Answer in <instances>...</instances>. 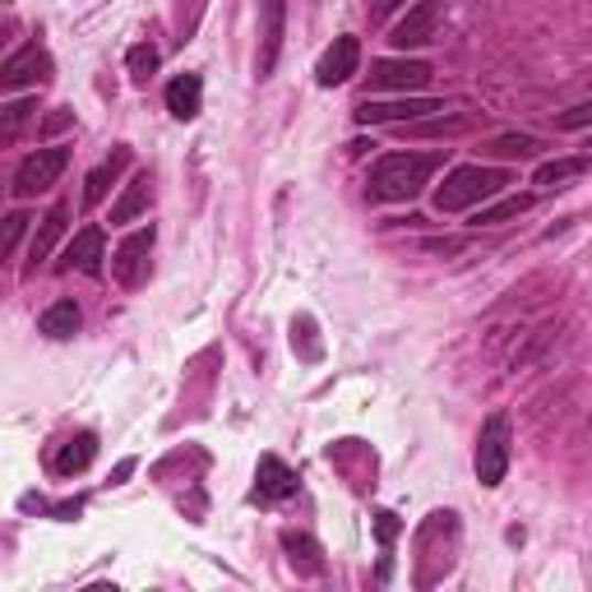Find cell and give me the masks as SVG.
<instances>
[{"mask_svg":"<svg viewBox=\"0 0 592 592\" xmlns=\"http://www.w3.org/2000/svg\"><path fill=\"white\" fill-rule=\"evenodd\" d=\"M556 126H560V130H592V103H583V107H574V111H564Z\"/></svg>","mask_w":592,"mask_h":592,"instance_id":"obj_27","label":"cell"},{"mask_svg":"<svg viewBox=\"0 0 592 592\" xmlns=\"http://www.w3.org/2000/svg\"><path fill=\"white\" fill-rule=\"evenodd\" d=\"M29 111H33V103H10V107H6V126H0V134L14 139V134H19V126L29 121Z\"/></svg>","mask_w":592,"mask_h":592,"instance_id":"obj_26","label":"cell"},{"mask_svg":"<svg viewBox=\"0 0 592 592\" xmlns=\"http://www.w3.org/2000/svg\"><path fill=\"white\" fill-rule=\"evenodd\" d=\"M431 79L426 61H375L370 65V88H394V93H417Z\"/></svg>","mask_w":592,"mask_h":592,"instance_id":"obj_11","label":"cell"},{"mask_svg":"<svg viewBox=\"0 0 592 592\" xmlns=\"http://www.w3.org/2000/svg\"><path fill=\"white\" fill-rule=\"evenodd\" d=\"M357 65H362V42L352 37V33H343V37H334V46L320 56V65H315V79H320V88H338V84H347L352 75H357Z\"/></svg>","mask_w":592,"mask_h":592,"instance_id":"obj_10","label":"cell"},{"mask_svg":"<svg viewBox=\"0 0 592 592\" xmlns=\"http://www.w3.org/2000/svg\"><path fill=\"white\" fill-rule=\"evenodd\" d=\"M583 172H588V158H556V162H541L532 181L547 185V191H556V185L574 181V176H583Z\"/></svg>","mask_w":592,"mask_h":592,"instance_id":"obj_20","label":"cell"},{"mask_svg":"<svg viewBox=\"0 0 592 592\" xmlns=\"http://www.w3.org/2000/svg\"><path fill=\"white\" fill-rule=\"evenodd\" d=\"M398 6H408V0H370V19H389Z\"/></svg>","mask_w":592,"mask_h":592,"instance_id":"obj_30","label":"cell"},{"mask_svg":"<svg viewBox=\"0 0 592 592\" xmlns=\"http://www.w3.org/2000/svg\"><path fill=\"white\" fill-rule=\"evenodd\" d=\"M65 218H69V208L65 204H56L52 213L42 218V227H37V236H33V246H29V259H33V269L42 265L46 255H52V246H56V236L65 232Z\"/></svg>","mask_w":592,"mask_h":592,"instance_id":"obj_19","label":"cell"},{"mask_svg":"<svg viewBox=\"0 0 592 592\" xmlns=\"http://www.w3.org/2000/svg\"><path fill=\"white\" fill-rule=\"evenodd\" d=\"M46 79H52V56H46L37 42L19 46V52H14L6 65H0V88H6V93L33 88V84H46Z\"/></svg>","mask_w":592,"mask_h":592,"instance_id":"obj_7","label":"cell"},{"mask_svg":"<svg viewBox=\"0 0 592 592\" xmlns=\"http://www.w3.org/2000/svg\"><path fill=\"white\" fill-rule=\"evenodd\" d=\"M431 111H444L440 98H398V103H362L357 107V121L362 126H408V121H421Z\"/></svg>","mask_w":592,"mask_h":592,"instance_id":"obj_6","label":"cell"},{"mask_svg":"<svg viewBox=\"0 0 592 592\" xmlns=\"http://www.w3.org/2000/svg\"><path fill=\"white\" fill-rule=\"evenodd\" d=\"M144 208H149V172H134V181L126 185V195L111 204V223H134Z\"/></svg>","mask_w":592,"mask_h":592,"instance_id":"obj_18","label":"cell"},{"mask_svg":"<svg viewBox=\"0 0 592 592\" xmlns=\"http://www.w3.org/2000/svg\"><path fill=\"white\" fill-rule=\"evenodd\" d=\"M65 162H69V153H65L61 144L29 153V158L19 162V172H14V195H19V200H33V195H42V191H52V185L61 181V172H65Z\"/></svg>","mask_w":592,"mask_h":592,"instance_id":"obj_4","label":"cell"},{"mask_svg":"<svg viewBox=\"0 0 592 592\" xmlns=\"http://www.w3.org/2000/svg\"><path fill=\"white\" fill-rule=\"evenodd\" d=\"M509 440H514V431H509V417L505 412H491L486 421H482V435H477V482L482 486H500L505 482V472H509Z\"/></svg>","mask_w":592,"mask_h":592,"instance_id":"obj_3","label":"cell"},{"mask_svg":"<svg viewBox=\"0 0 592 592\" xmlns=\"http://www.w3.org/2000/svg\"><path fill=\"white\" fill-rule=\"evenodd\" d=\"M435 29H440V6H435V0H417V6L394 23L389 42L398 46V52H412V46H426V42H431Z\"/></svg>","mask_w":592,"mask_h":592,"instance_id":"obj_9","label":"cell"},{"mask_svg":"<svg viewBox=\"0 0 592 592\" xmlns=\"http://www.w3.org/2000/svg\"><path fill=\"white\" fill-rule=\"evenodd\" d=\"M126 65H130V75H134V84H149V79L158 75V46H149V42H139V46H130V56H126Z\"/></svg>","mask_w":592,"mask_h":592,"instance_id":"obj_24","label":"cell"},{"mask_svg":"<svg viewBox=\"0 0 592 592\" xmlns=\"http://www.w3.org/2000/svg\"><path fill=\"white\" fill-rule=\"evenodd\" d=\"M532 208V195H509V200H500V204H486V208H477V227H495V223H509V218H518V213H528Z\"/></svg>","mask_w":592,"mask_h":592,"instance_id":"obj_22","label":"cell"},{"mask_svg":"<svg viewBox=\"0 0 592 592\" xmlns=\"http://www.w3.org/2000/svg\"><path fill=\"white\" fill-rule=\"evenodd\" d=\"M505 185H509V172H500V168H482V162H472V168H454L444 176L440 191H435V208L440 213L477 208V204L500 195Z\"/></svg>","mask_w":592,"mask_h":592,"instance_id":"obj_2","label":"cell"},{"mask_svg":"<svg viewBox=\"0 0 592 592\" xmlns=\"http://www.w3.org/2000/svg\"><path fill=\"white\" fill-rule=\"evenodd\" d=\"M37 329L46 338H75L79 334V305L75 301H56V305H46Z\"/></svg>","mask_w":592,"mask_h":592,"instance_id":"obj_17","label":"cell"},{"mask_svg":"<svg viewBox=\"0 0 592 592\" xmlns=\"http://www.w3.org/2000/svg\"><path fill=\"white\" fill-rule=\"evenodd\" d=\"M153 223L149 227H139V232H130L121 246H116V255H111V273L126 282V288H134V282H144V273H149V250H153Z\"/></svg>","mask_w":592,"mask_h":592,"instance_id":"obj_8","label":"cell"},{"mask_svg":"<svg viewBox=\"0 0 592 592\" xmlns=\"http://www.w3.org/2000/svg\"><path fill=\"white\" fill-rule=\"evenodd\" d=\"M126 168H130V149H126V144H121V149H111V158L103 162V168H93V172H88V181H84V204H98Z\"/></svg>","mask_w":592,"mask_h":592,"instance_id":"obj_15","label":"cell"},{"mask_svg":"<svg viewBox=\"0 0 592 592\" xmlns=\"http://www.w3.org/2000/svg\"><path fill=\"white\" fill-rule=\"evenodd\" d=\"M435 168H440V153H385L366 176V195L375 204L417 200L426 185H431Z\"/></svg>","mask_w":592,"mask_h":592,"instance_id":"obj_1","label":"cell"},{"mask_svg":"<svg viewBox=\"0 0 592 592\" xmlns=\"http://www.w3.org/2000/svg\"><path fill=\"white\" fill-rule=\"evenodd\" d=\"M204 107V79L200 75H176L168 84V111L176 116V121H195Z\"/></svg>","mask_w":592,"mask_h":592,"instance_id":"obj_14","label":"cell"},{"mask_svg":"<svg viewBox=\"0 0 592 592\" xmlns=\"http://www.w3.org/2000/svg\"><path fill=\"white\" fill-rule=\"evenodd\" d=\"M375 528H380V541H385V547H389V541L398 537V518H394L389 509H380V514H375Z\"/></svg>","mask_w":592,"mask_h":592,"instance_id":"obj_29","label":"cell"},{"mask_svg":"<svg viewBox=\"0 0 592 592\" xmlns=\"http://www.w3.org/2000/svg\"><path fill=\"white\" fill-rule=\"evenodd\" d=\"M130 472H134V459H121V463H116V472H111V486H121Z\"/></svg>","mask_w":592,"mask_h":592,"instance_id":"obj_31","label":"cell"},{"mask_svg":"<svg viewBox=\"0 0 592 592\" xmlns=\"http://www.w3.org/2000/svg\"><path fill=\"white\" fill-rule=\"evenodd\" d=\"M537 149H541L537 134H495L491 144H486L491 158H532Z\"/></svg>","mask_w":592,"mask_h":592,"instance_id":"obj_23","label":"cell"},{"mask_svg":"<svg viewBox=\"0 0 592 592\" xmlns=\"http://www.w3.org/2000/svg\"><path fill=\"white\" fill-rule=\"evenodd\" d=\"M23 227H29V218H23V213H10V218H6V255H14V250H19Z\"/></svg>","mask_w":592,"mask_h":592,"instance_id":"obj_28","label":"cell"},{"mask_svg":"<svg viewBox=\"0 0 592 592\" xmlns=\"http://www.w3.org/2000/svg\"><path fill=\"white\" fill-rule=\"evenodd\" d=\"M93 459H98V435H93V431H79V435H69V440L61 444L56 472H61V477H75V472H84Z\"/></svg>","mask_w":592,"mask_h":592,"instance_id":"obj_16","label":"cell"},{"mask_svg":"<svg viewBox=\"0 0 592 592\" xmlns=\"http://www.w3.org/2000/svg\"><path fill=\"white\" fill-rule=\"evenodd\" d=\"M282 551H288L292 560H301L311 574L324 570V560H320L324 551H320V541H315V537H305V532H282Z\"/></svg>","mask_w":592,"mask_h":592,"instance_id":"obj_21","label":"cell"},{"mask_svg":"<svg viewBox=\"0 0 592 592\" xmlns=\"http://www.w3.org/2000/svg\"><path fill=\"white\" fill-rule=\"evenodd\" d=\"M288 495H297V472L282 459L265 454L255 467V500H288Z\"/></svg>","mask_w":592,"mask_h":592,"instance_id":"obj_12","label":"cell"},{"mask_svg":"<svg viewBox=\"0 0 592 592\" xmlns=\"http://www.w3.org/2000/svg\"><path fill=\"white\" fill-rule=\"evenodd\" d=\"M61 269H79V273H103V227H84L75 232V241L65 246Z\"/></svg>","mask_w":592,"mask_h":592,"instance_id":"obj_13","label":"cell"},{"mask_svg":"<svg viewBox=\"0 0 592 592\" xmlns=\"http://www.w3.org/2000/svg\"><path fill=\"white\" fill-rule=\"evenodd\" d=\"M472 130V116H435V121H417L412 134H463Z\"/></svg>","mask_w":592,"mask_h":592,"instance_id":"obj_25","label":"cell"},{"mask_svg":"<svg viewBox=\"0 0 592 592\" xmlns=\"http://www.w3.org/2000/svg\"><path fill=\"white\" fill-rule=\"evenodd\" d=\"M282 33H288V0H259V56H255L259 79L273 75L278 52H282Z\"/></svg>","mask_w":592,"mask_h":592,"instance_id":"obj_5","label":"cell"}]
</instances>
